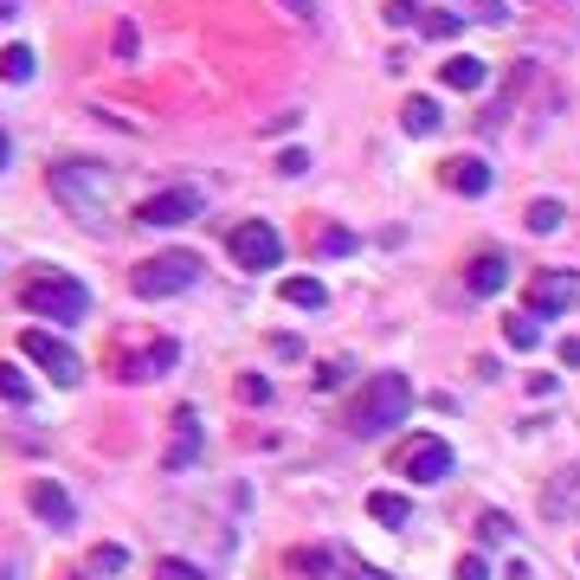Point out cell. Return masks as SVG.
Returning a JSON list of instances; mask_svg holds the SVG:
<instances>
[{"label": "cell", "instance_id": "obj_1", "mask_svg": "<svg viewBox=\"0 0 580 580\" xmlns=\"http://www.w3.org/2000/svg\"><path fill=\"white\" fill-rule=\"evenodd\" d=\"M407 413H413V387H407V374H374V380L362 387V400L349 407V433H362V438L394 433Z\"/></svg>", "mask_w": 580, "mask_h": 580}, {"label": "cell", "instance_id": "obj_2", "mask_svg": "<svg viewBox=\"0 0 580 580\" xmlns=\"http://www.w3.org/2000/svg\"><path fill=\"white\" fill-rule=\"evenodd\" d=\"M52 194L84 214V226H110L104 219V201H110V168H97V161H59L52 168Z\"/></svg>", "mask_w": 580, "mask_h": 580}, {"label": "cell", "instance_id": "obj_3", "mask_svg": "<svg viewBox=\"0 0 580 580\" xmlns=\"http://www.w3.org/2000/svg\"><path fill=\"white\" fill-rule=\"evenodd\" d=\"M20 303L33 310V316H52V323H77L84 310H90V290L65 278V271H39V278H26L20 285Z\"/></svg>", "mask_w": 580, "mask_h": 580}, {"label": "cell", "instance_id": "obj_4", "mask_svg": "<svg viewBox=\"0 0 580 580\" xmlns=\"http://www.w3.org/2000/svg\"><path fill=\"white\" fill-rule=\"evenodd\" d=\"M194 278H201V258L194 252H155V258H143L130 271V290L136 297H181Z\"/></svg>", "mask_w": 580, "mask_h": 580}, {"label": "cell", "instance_id": "obj_5", "mask_svg": "<svg viewBox=\"0 0 580 580\" xmlns=\"http://www.w3.org/2000/svg\"><path fill=\"white\" fill-rule=\"evenodd\" d=\"M226 252H232V265H239V271H278L285 239H278V226H265V219H239V226H232V239H226Z\"/></svg>", "mask_w": 580, "mask_h": 580}, {"label": "cell", "instance_id": "obj_6", "mask_svg": "<svg viewBox=\"0 0 580 580\" xmlns=\"http://www.w3.org/2000/svg\"><path fill=\"white\" fill-rule=\"evenodd\" d=\"M20 355H26V362H39L59 387H77V380H84V362H77L59 336H46V329H26V336H20Z\"/></svg>", "mask_w": 580, "mask_h": 580}, {"label": "cell", "instance_id": "obj_7", "mask_svg": "<svg viewBox=\"0 0 580 580\" xmlns=\"http://www.w3.org/2000/svg\"><path fill=\"white\" fill-rule=\"evenodd\" d=\"M174 362H181V342H174V336H155V342L136 349V355H110L117 380H130V387H143V380H155V374H168Z\"/></svg>", "mask_w": 580, "mask_h": 580}, {"label": "cell", "instance_id": "obj_8", "mask_svg": "<svg viewBox=\"0 0 580 580\" xmlns=\"http://www.w3.org/2000/svg\"><path fill=\"white\" fill-rule=\"evenodd\" d=\"M575 297H580V271H535V278H529V310H522V316H535V323H542V316H561Z\"/></svg>", "mask_w": 580, "mask_h": 580}, {"label": "cell", "instance_id": "obj_9", "mask_svg": "<svg viewBox=\"0 0 580 580\" xmlns=\"http://www.w3.org/2000/svg\"><path fill=\"white\" fill-rule=\"evenodd\" d=\"M194 214H201V201H194L188 188H168V194H155V201H143V207H136V226H148V232H168V226H188Z\"/></svg>", "mask_w": 580, "mask_h": 580}, {"label": "cell", "instance_id": "obj_10", "mask_svg": "<svg viewBox=\"0 0 580 580\" xmlns=\"http://www.w3.org/2000/svg\"><path fill=\"white\" fill-rule=\"evenodd\" d=\"M445 188L464 194V201H484V194L497 188V174H491L484 155H451V161H445Z\"/></svg>", "mask_w": 580, "mask_h": 580}, {"label": "cell", "instance_id": "obj_11", "mask_svg": "<svg viewBox=\"0 0 580 580\" xmlns=\"http://www.w3.org/2000/svg\"><path fill=\"white\" fill-rule=\"evenodd\" d=\"M400 471H407L413 484H438V478L451 471V445H445V438H420V445H407Z\"/></svg>", "mask_w": 580, "mask_h": 580}, {"label": "cell", "instance_id": "obj_12", "mask_svg": "<svg viewBox=\"0 0 580 580\" xmlns=\"http://www.w3.org/2000/svg\"><path fill=\"white\" fill-rule=\"evenodd\" d=\"M194 458H201V413H194V407H181V413H174V438H168V458H161V464H168V471H188Z\"/></svg>", "mask_w": 580, "mask_h": 580}, {"label": "cell", "instance_id": "obj_13", "mask_svg": "<svg viewBox=\"0 0 580 580\" xmlns=\"http://www.w3.org/2000/svg\"><path fill=\"white\" fill-rule=\"evenodd\" d=\"M26 504H33V516H39V522H52V529H72V497H65L59 484H46V478H39V484L26 491Z\"/></svg>", "mask_w": 580, "mask_h": 580}, {"label": "cell", "instance_id": "obj_14", "mask_svg": "<svg viewBox=\"0 0 580 580\" xmlns=\"http://www.w3.org/2000/svg\"><path fill=\"white\" fill-rule=\"evenodd\" d=\"M464 285L478 290V297H497V290L509 285V258H504V252H478V258H471V271H464Z\"/></svg>", "mask_w": 580, "mask_h": 580}, {"label": "cell", "instance_id": "obj_15", "mask_svg": "<svg viewBox=\"0 0 580 580\" xmlns=\"http://www.w3.org/2000/svg\"><path fill=\"white\" fill-rule=\"evenodd\" d=\"M445 84H451V90H484V84H491V65L471 59V52H458V59H445Z\"/></svg>", "mask_w": 580, "mask_h": 580}, {"label": "cell", "instance_id": "obj_16", "mask_svg": "<svg viewBox=\"0 0 580 580\" xmlns=\"http://www.w3.org/2000/svg\"><path fill=\"white\" fill-rule=\"evenodd\" d=\"M367 516H374L380 529H407V522H413V504H407L400 491H374V497H367Z\"/></svg>", "mask_w": 580, "mask_h": 580}, {"label": "cell", "instance_id": "obj_17", "mask_svg": "<svg viewBox=\"0 0 580 580\" xmlns=\"http://www.w3.org/2000/svg\"><path fill=\"white\" fill-rule=\"evenodd\" d=\"M400 123H407V136H438V123H445V110H438L433 97H407V110H400Z\"/></svg>", "mask_w": 580, "mask_h": 580}, {"label": "cell", "instance_id": "obj_18", "mask_svg": "<svg viewBox=\"0 0 580 580\" xmlns=\"http://www.w3.org/2000/svg\"><path fill=\"white\" fill-rule=\"evenodd\" d=\"M580 509V464H568L555 484H548V516H575Z\"/></svg>", "mask_w": 580, "mask_h": 580}, {"label": "cell", "instance_id": "obj_19", "mask_svg": "<svg viewBox=\"0 0 580 580\" xmlns=\"http://www.w3.org/2000/svg\"><path fill=\"white\" fill-rule=\"evenodd\" d=\"M329 568H336V555H329V548H290V575L329 580Z\"/></svg>", "mask_w": 580, "mask_h": 580}, {"label": "cell", "instance_id": "obj_20", "mask_svg": "<svg viewBox=\"0 0 580 580\" xmlns=\"http://www.w3.org/2000/svg\"><path fill=\"white\" fill-rule=\"evenodd\" d=\"M561 219H568L561 201H529V232H542V239H548V232H561Z\"/></svg>", "mask_w": 580, "mask_h": 580}, {"label": "cell", "instance_id": "obj_21", "mask_svg": "<svg viewBox=\"0 0 580 580\" xmlns=\"http://www.w3.org/2000/svg\"><path fill=\"white\" fill-rule=\"evenodd\" d=\"M285 303H297V310H323L329 297H323L316 278H285Z\"/></svg>", "mask_w": 580, "mask_h": 580}, {"label": "cell", "instance_id": "obj_22", "mask_svg": "<svg viewBox=\"0 0 580 580\" xmlns=\"http://www.w3.org/2000/svg\"><path fill=\"white\" fill-rule=\"evenodd\" d=\"M90 568H97V575H123V568H130V548H123V542H97V548H90Z\"/></svg>", "mask_w": 580, "mask_h": 580}, {"label": "cell", "instance_id": "obj_23", "mask_svg": "<svg viewBox=\"0 0 580 580\" xmlns=\"http://www.w3.org/2000/svg\"><path fill=\"white\" fill-rule=\"evenodd\" d=\"M0 77H7V84H26V77H33V52H26V46H7V52H0Z\"/></svg>", "mask_w": 580, "mask_h": 580}, {"label": "cell", "instance_id": "obj_24", "mask_svg": "<svg viewBox=\"0 0 580 580\" xmlns=\"http://www.w3.org/2000/svg\"><path fill=\"white\" fill-rule=\"evenodd\" d=\"M504 342L509 349H535L542 342V323L535 316H516V323H504Z\"/></svg>", "mask_w": 580, "mask_h": 580}, {"label": "cell", "instance_id": "obj_25", "mask_svg": "<svg viewBox=\"0 0 580 580\" xmlns=\"http://www.w3.org/2000/svg\"><path fill=\"white\" fill-rule=\"evenodd\" d=\"M0 394H7L13 407H26V400H33V387H26V374H20V367H13V362H0Z\"/></svg>", "mask_w": 580, "mask_h": 580}, {"label": "cell", "instance_id": "obj_26", "mask_svg": "<svg viewBox=\"0 0 580 580\" xmlns=\"http://www.w3.org/2000/svg\"><path fill=\"white\" fill-rule=\"evenodd\" d=\"M478 535H484V542H509L516 529H509V516H504V509H484V516H478Z\"/></svg>", "mask_w": 580, "mask_h": 580}, {"label": "cell", "instance_id": "obj_27", "mask_svg": "<svg viewBox=\"0 0 580 580\" xmlns=\"http://www.w3.org/2000/svg\"><path fill=\"white\" fill-rule=\"evenodd\" d=\"M420 26H426L433 39H451V33H458L464 20H458V13H420Z\"/></svg>", "mask_w": 580, "mask_h": 580}, {"label": "cell", "instance_id": "obj_28", "mask_svg": "<svg viewBox=\"0 0 580 580\" xmlns=\"http://www.w3.org/2000/svg\"><path fill=\"white\" fill-rule=\"evenodd\" d=\"M278 13H290L297 26H316V13H323V7H316V0H278Z\"/></svg>", "mask_w": 580, "mask_h": 580}, {"label": "cell", "instance_id": "obj_29", "mask_svg": "<svg viewBox=\"0 0 580 580\" xmlns=\"http://www.w3.org/2000/svg\"><path fill=\"white\" fill-rule=\"evenodd\" d=\"M265 394H271V387H265V374H239V400H252V407H258Z\"/></svg>", "mask_w": 580, "mask_h": 580}, {"label": "cell", "instance_id": "obj_30", "mask_svg": "<svg viewBox=\"0 0 580 580\" xmlns=\"http://www.w3.org/2000/svg\"><path fill=\"white\" fill-rule=\"evenodd\" d=\"M413 20H420L413 0H387V26H413Z\"/></svg>", "mask_w": 580, "mask_h": 580}, {"label": "cell", "instance_id": "obj_31", "mask_svg": "<svg viewBox=\"0 0 580 580\" xmlns=\"http://www.w3.org/2000/svg\"><path fill=\"white\" fill-rule=\"evenodd\" d=\"M155 580H207V575H201V568H188V561H161Z\"/></svg>", "mask_w": 580, "mask_h": 580}, {"label": "cell", "instance_id": "obj_32", "mask_svg": "<svg viewBox=\"0 0 580 580\" xmlns=\"http://www.w3.org/2000/svg\"><path fill=\"white\" fill-rule=\"evenodd\" d=\"M278 174H310V155H303V148H285V155H278Z\"/></svg>", "mask_w": 580, "mask_h": 580}, {"label": "cell", "instance_id": "obj_33", "mask_svg": "<svg viewBox=\"0 0 580 580\" xmlns=\"http://www.w3.org/2000/svg\"><path fill=\"white\" fill-rule=\"evenodd\" d=\"M458 580H491V568H484V555H464V561H458Z\"/></svg>", "mask_w": 580, "mask_h": 580}, {"label": "cell", "instance_id": "obj_34", "mask_svg": "<svg viewBox=\"0 0 580 580\" xmlns=\"http://www.w3.org/2000/svg\"><path fill=\"white\" fill-rule=\"evenodd\" d=\"M561 362H568V367H580V336H568V342H561Z\"/></svg>", "mask_w": 580, "mask_h": 580}, {"label": "cell", "instance_id": "obj_35", "mask_svg": "<svg viewBox=\"0 0 580 580\" xmlns=\"http://www.w3.org/2000/svg\"><path fill=\"white\" fill-rule=\"evenodd\" d=\"M478 13H484V20H509V13H504V0H478Z\"/></svg>", "mask_w": 580, "mask_h": 580}, {"label": "cell", "instance_id": "obj_36", "mask_svg": "<svg viewBox=\"0 0 580 580\" xmlns=\"http://www.w3.org/2000/svg\"><path fill=\"white\" fill-rule=\"evenodd\" d=\"M7 155H13V143H7V130H0V168H7Z\"/></svg>", "mask_w": 580, "mask_h": 580}, {"label": "cell", "instance_id": "obj_37", "mask_svg": "<svg viewBox=\"0 0 580 580\" xmlns=\"http://www.w3.org/2000/svg\"><path fill=\"white\" fill-rule=\"evenodd\" d=\"M362 580H394V575H380V568H374V575H362Z\"/></svg>", "mask_w": 580, "mask_h": 580}, {"label": "cell", "instance_id": "obj_38", "mask_svg": "<svg viewBox=\"0 0 580 580\" xmlns=\"http://www.w3.org/2000/svg\"><path fill=\"white\" fill-rule=\"evenodd\" d=\"M0 580H20V575H13V568H0Z\"/></svg>", "mask_w": 580, "mask_h": 580}]
</instances>
